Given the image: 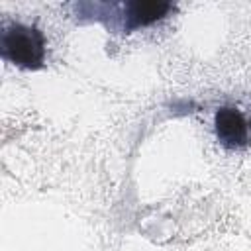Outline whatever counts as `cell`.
<instances>
[{
	"label": "cell",
	"instance_id": "obj_1",
	"mask_svg": "<svg viewBox=\"0 0 251 251\" xmlns=\"http://www.w3.org/2000/svg\"><path fill=\"white\" fill-rule=\"evenodd\" d=\"M78 22H100L112 31L131 33L153 25L175 12V4L163 0L129 2H75L69 6Z\"/></svg>",
	"mask_w": 251,
	"mask_h": 251
},
{
	"label": "cell",
	"instance_id": "obj_2",
	"mask_svg": "<svg viewBox=\"0 0 251 251\" xmlns=\"http://www.w3.org/2000/svg\"><path fill=\"white\" fill-rule=\"evenodd\" d=\"M45 35L39 27L12 22L4 25L0 37V53L2 59L27 71H37L45 65L47 47Z\"/></svg>",
	"mask_w": 251,
	"mask_h": 251
},
{
	"label": "cell",
	"instance_id": "obj_3",
	"mask_svg": "<svg viewBox=\"0 0 251 251\" xmlns=\"http://www.w3.org/2000/svg\"><path fill=\"white\" fill-rule=\"evenodd\" d=\"M214 126H216V135L224 147L239 149V147L247 145L249 135H251V127H249V122L239 108L222 106L216 112Z\"/></svg>",
	"mask_w": 251,
	"mask_h": 251
}]
</instances>
